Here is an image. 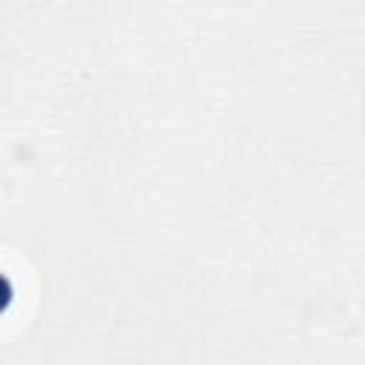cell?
<instances>
[{
    "label": "cell",
    "instance_id": "1",
    "mask_svg": "<svg viewBox=\"0 0 365 365\" xmlns=\"http://www.w3.org/2000/svg\"><path fill=\"white\" fill-rule=\"evenodd\" d=\"M9 302H11V282L0 274V311H6Z\"/></svg>",
    "mask_w": 365,
    "mask_h": 365
}]
</instances>
